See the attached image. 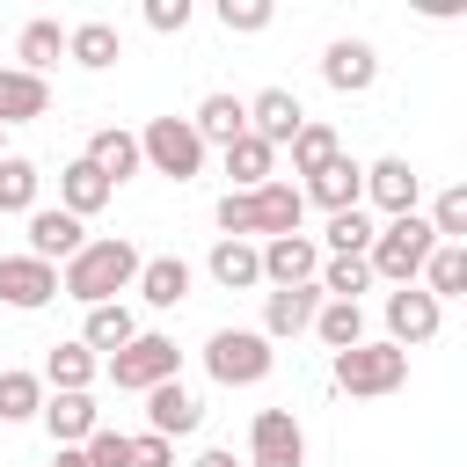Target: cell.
<instances>
[{"mask_svg":"<svg viewBox=\"0 0 467 467\" xmlns=\"http://www.w3.org/2000/svg\"><path fill=\"white\" fill-rule=\"evenodd\" d=\"M139 263H146V255H139L124 234H102V241H88L73 263H58V292L80 299V306H109L117 292L139 285Z\"/></svg>","mask_w":467,"mask_h":467,"instance_id":"cell-1","label":"cell"},{"mask_svg":"<svg viewBox=\"0 0 467 467\" xmlns=\"http://www.w3.org/2000/svg\"><path fill=\"white\" fill-rule=\"evenodd\" d=\"M299 219H306L299 182H263V190H226L219 197V241H248V234L277 241V234H299Z\"/></svg>","mask_w":467,"mask_h":467,"instance_id":"cell-2","label":"cell"},{"mask_svg":"<svg viewBox=\"0 0 467 467\" xmlns=\"http://www.w3.org/2000/svg\"><path fill=\"white\" fill-rule=\"evenodd\" d=\"M431 248H438L431 219H423V212H401V219H387V226L372 234L365 270H372V277H387V285H416V277H423V263H431Z\"/></svg>","mask_w":467,"mask_h":467,"instance_id":"cell-3","label":"cell"},{"mask_svg":"<svg viewBox=\"0 0 467 467\" xmlns=\"http://www.w3.org/2000/svg\"><path fill=\"white\" fill-rule=\"evenodd\" d=\"M328 379L350 401H379V394H394L409 379V350H394V343H350V350H336Z\"/></svg>","mask_w":467,"mask_h":467,"instance_id":"cell-4","label":"cell"},{"mask_svg":"<svg viewBox=\"0 0 467 467\" xmlns=\"http://www.w3.org/2000/svg\"><path fill=\"white\" fill-rule=\"evenodd\" d=\"M102 372H109V387H117V394H153L161 379H175V372H182V350H175V336L139 328L117 358H102Z\"/></svg>","mask_w":467,"mask_h":467,"instance_id":"cell-5","label":"cell"},{"mask_svg":"<svg viewBox=\"0 0 467 467\" xmlns=\"http://www.w3.org/2000/svg\"><path fill=\"white\" fill-rule=\"evenodd\" d=\"M270 365H277V350L263 328H212V343H204V372L219 387H263Z\"/></svg>","mask_w":467,"mask_h":467,"instance_id":"cell-6","label":"cell"},{"mask_svg":"<svg viewBox=\"0 0 467 467\" xmlns=\"http://www.w3.org/2000/svg\"><path fill=\"white\" fill-rule=\"evenodd\" d=\"M139 161L168 182H190V175H204V139L190 131V117H153L139 131Z\"/></svg>","mask_w":467,"mask_h":467,"instance_id":"cell-7","label":"cell"},{"mask_svg":"<svg viewBox=\"0 0 467 467\" xmlns=\"http://www.w3.org/2000/svg\"><path fill=\"white\" fill-rule=\"evenodd\" d=\"M241 467H306V431L292 409H255L248 423V460Z\"/></svg>","mask_w":467,"mask_h":467,"instance_id":"cell-8","label":"cell"},{"mask_svg":"<svg viewBox=\"0 0 467 467\" xmlns=\"http://www.w3.org/2000/svg\"><path fill=\"white\" fill-rule=\"evenodd\" d=\"M255 263H263V285L270 292H292V285H314L321 277V241L314 234H277V241L255 248Z\"/></svg>","mask_w":467,"mask_h":467,"instance_id":"cell-9","label":"cell"},{"mask_svg":"<svg viewBox=\"0 0 467 467\" xmlns=\"http://www.w3.org/2000/svg\"><path fill=\"white\" fill-rule=\"evenodd\" d=\"M438 321H445V306H438L423 285H394V292H387V343H394V350L431 343V336H438Z\"/></svg>","mask_w":467,"mask_h":467,"instance_id":"cell-10","label":"cell"},{"mask_svg":"<svg viewBox=\"0 0 467 467\" xmlns=\"http://www.w3.org/2000/svg\"><path fill=\"white\" fill-rule=\"evenodd\" d=\"M80 248H88V226H80L73 212H58V204H36V212H29V248H22V255H36V263L58 270V263H73Z\"/></svg>","mask_w":467,"mask_h":467,"instance_id":"cell-11","label":"cell"},{"mask_svg":"<svg viewBox=\"0 0 467 467\" xmlns=\"http://www.w3.org/2000/svg\"><path fill=\"white\" fill-rule=\"evenodd\" d=\"M51 299H58V270H51V263H36V255H0V306L36 314V306H51Z\"/></svg>","mask_w":467,"mask_h":467,"instance_id":"cell-12","label":"cell"},{"mask_svg":"<svg viewBox=\"0 0 467 467\" xmlns=\"http://www.w3.org/2000/svg\"><path fill=\"white\" fill-rule=\"evenodd\" d=\"M321 80H328L336 95H365V88L379 80V51H372L365 36H336V44L321 51Z\"/></svg>","mask_w":467,"mask_h":467,"instance_id":"cell-13","label":"cell"},{"mask_svg":"<svg viewBox=\"0 0 467 467\" xmlns=\"http://www.w3.org/2000/svg\"><path fill=\"white\" fill-rule=\"evenodd\" d=\"M299 197H306V204H321L328 219H336V212H358V204H365V168H358L350 153H336L321 175H306V182H299Z\"/></svg>","mask_w":467,"mask_h":467,"instance_id":"cell-14","label":"cell"},{"mask_svg":"<svg viewBox=\"0 0 467 467\" xmlns=\"http://www.w3.org/2000/svg\"><path fill=\"white\" fill-rule=\"evenodd\" d=\"M197 423H204V401H197L182 379H161V387L146 394V431H153V438L175 445V438H190Z\"/></svg>","mask_w":467,"mask_h":467,"instance_id":"cell-15","label":"cell"},{"mask_svg":"<svg viewBox=\"0 0 467 467\" xmlns=\"http://www.w3.org/2000/svg\"><path fill=\"white\" fill-rule=\"evenodd\" d=\"M80 161H88V168H95L109 190H117V182H131V175L146 168V161H139V131H124V124L88 131V153H80Z\"/></svg>","mask_w":467,"mask_h":467,"instance_id":"cell-16","label":"cell"},{"mask_svg":"<svg viewBox=\"0 0 467 467\" xmlns=\"http://www.w3.org/2000/svg\"><path fill=\"white\" fill-rule=\"evenodd\" d=\"M365 197H372L387 219H401V212H416V197H423V175H416L401 153H387V161H372V168H365Z\"/></svg>","mask_w":467,"mask_h":467,"instance_id":"cell-17","label":"cell"},{"mask_svg":"<svg viewBox=\"0 0 467 467\" xmlns=\"http://www.w3.org/2000/svg\"><path fill=\"white\" fill-rule=\"evenodd\" d=\"M299 124H306V109H299L292 88H263V95H248V131H255L263 146H292Z\"/></svg>","mask_w":467,"mask_h":467,"instance_id":"cell-18","label":"cell"},{"mask_svg":"<svg viewBox=\"0 0 467 467\" xmlns=\"http://www.w3.org/2000/svg\"><path fill=\"white\" fill-rule=\"evenodd\" d=\"M44 431H51V445H88L95 431H102V409H95V394H44Z\"/></svg>","mask_w":467,"mask_h":467,"instance_id":"cell-19","label":"cell"},{"mask_svg":"<svg viewBox=\"0 0 467 467\" xmlns=\"http://www.w3.org/2000/svg\"><path fill=\"white\" fill-rule=\"evenodd\" d=\"M321 314V285H292V292H270L263 299V336L285 343V336H306Z\"/></svg>","mask_w":467,"mask_h":467,"instance_id":"cell-20","label":"cell"},{"mask_svg":"<svg viewBox=\"0 0 467 467\" xmlns=\"http://www.w3.org/2000/svg\"><path fill=\"white\" fill-rule=\"evenodd\" d=\"M36 117H51V80H36L22 66H0V131L7 124H36Z\"/></svg>","mask_w":467,"mask_h":467,"instance_id":"cell-21","label":"cell"},{"mask_svg":"<svg viewBox=\"0 0 467 467\" xmlns=\"http://www.w3.org/2000/svg\"><path fill=\"white\" fill-rule=\"evenodd\" d=\"M66 58H73V66H88V73H109V66L124 58V36H117V22H102V15L73 22V29H66Z\"/></svg>","mask_w":467,"mask_h":467,"instance_id":"cell-22","label":"cell"},{"mask_svg":"<svg viewBox=\"0 0 467 467\" xmlns=\"http://www.w3.org/2000/svg\"><path fill=\"white\" fill-rule=\"evenodd\" d=\"M51 394H88L95 379H102V358L88 350V343H51V358H44V372H36Z\"/></svg>","mask_w":467,"mask_h":467,"instance_id":"cell-23","label":"cell"},{"mask_svg":"<svg viewBox=\"0 0 467 467\" xmlns=\"http://www.w3.org/2000/svg\"><path fill=\"white\" fill-rule=\"evenodd\" d=\"M131 292H139L146 306H161V314H168V306H182V299H190V263H182V255H146Z\"/></svg>","mask_w":467,"mask_h":467,"instance_id":"cell-24","label":"cell"},{"mask_svg":"<svg viewBox=\"0 0 467 467\" xmlns=\"http://www.w3.org/2000/svg\"><path fill=\"white\" fill-rule=\"evenodd\" d=\"M190 131H197L204 146H234V139L248 131V102H241V95H204V102L190 109Z\"/></svg>","mask_w":467,"mask_h":467,"instance_id":"cell-25","label":"cell"},{"mask_svg":"<svg viewBox=\"0 0 467 467\" xmlns=\"http://www.w3.org/2000/svg\"><path fill=\"white\" fill-rule=\"evenodd\" d=\"M109 197H117V190H109V182H102L88 161H66V168H58V212H73L80 226H88V219H95Z\"/></svg>","mask_w":467,"mask_h":467,"instance_id":"cell-26","label":"cell"},{"mask_svg":"<svg viewBox=\"0 0 467 467\" xmlns=\"http://www.w3.org/2000/svg\"><path fill=\"white\" fill-rule=\"evenodd\" d=\"M131 336H139V314H131L124 299H109V306H88V321H80V343H88L95 358H117Z\"/></svg>","mask_w":467,"mask_h":467,"instance_id":"cell-27","label":"cell"},{"mask_svg":"<svg viewBox=\"0 0 467 467\" xmlns=\"http://www.w3.org/2000/svg\"><path fill=\"white\" fill-rule=\"evenodd\" d=\"M15 58H22V73H51L58 58H66V29L51 22V15H36V22H22V36H15Z\"/></svg>","mask_w":467,"mask_h":467,"instance_id":"cell-28","label":"cell"},{"mask_svg":"<svg viewBox=\"0 0 467 467\" xmlns=\"http://www.w3.org/2000/svg\"><path fill=\"white\" fill-rule=\"evenodd\" d=\"M226 175H234V190H263V182H277V146H263L255 131H241V139L226 146Z\"/></svg>","mask_w":467,"mask_h":467,"instance_id":"cell-29","label":"cell"},{"mask_svg":"<svg viewBox=\"0 0 467 467\" xmlns=\"http://www.w3.org/2000/svg\"><path fill=\"white\" fill-rule=\"evenodd\" d=\"M416 285H423V292H431L438 306H445V299H467V248H460V241H438Z\"/></svg>","mask_w":467,"mask_h":467,"instance_id":"cell-30","label":"cell"},{"mask_svg":"<svg viewBox=\"0 0 467 467\" xmlns=\"http://www.w3.org/2000/svg\"><path fill=\"white\" fill-rule=\"evenodd\" d=\"M204 270H212V277H219L226 292H255V285H263V263H255V241H219Z\"/></svg>","mask_w":467,"mask_h":467,"instance_id":"cell-31","label":"cell"},{"mask_svg":"<svg viewBox=\"0 0 467 467\" xmlns=\"http://www.w3.org/2000/svg\"><path fill=\"white\" fill-rule=\"evenodd\" d=\"M36 182H44V175H36V161L0 153V219H15V212L29 219V212H36Z\"/></svg>","mask_w":467,"mask_h":467,"instance_id":"cell-32","label":"cell"},{"mask_svg":"<svg viewBox=\"0 0 467 467\" xmlns=\"http://www.w3.org/2000/svg\"><path fill=\"white\" fill-rule=\"evenodd\" d=\"M336 153H343V139H336L328 124H314V117H306V124L292 131V175H321Z\"/></svg>","mask_w":467,"mask_h":467,"instance_id":"cell-33","label":"cell"},{"mask_svg":"<svg viewBox=\"0 0 467 467\" xmlns=\"http://www.w3.org/2000/svg\"><path fill=\"white\" fill-rule=\"evenodd\" d=\"M321 299H350L358 306V292H372V270H365V255H321Z\"/></svg>","mask_w":467,"mask_h":467,"instance_id":"cell-34","label":"cell"},{"mask_svg":"<svg viewBox=\"0 0 467 467\" xmlns=\"http://www.w3.org/2000/svg\"><path fill=\"white\" fill-rule=\"evenodd\" d=\"M314 336H321L328 350H350V343H365V314H358L350 299H321V314H314Z\"/></svg>","mask_w":467,"mask_h":467,"instance_id":"cell-35","label":"cell"},{"mask_svg":"<svg viewBox=\"0 0 467 467\" xmlns=\"http://www.w3.org/2000/svg\"><path fill=\"white\" fill-rule=\"evenodd\" d=\"M44 409V379L36 372H7L0 365V423H29Z\"/></svg>","mask_w":467,"mask_h":467,"instance_id":"cell-36","label":"cell"},{"mask_svg":"<svg viewBox=\"0 0 467 467\" xmlns=\"http://www.w3.org/2000/svg\"><path fill=\"white\" fill-rule=\"evenodd\" d=\"M372 234H379V226H372L365 212H336L321 241H328V255H365V248H372Z\"/></svg>","mask_w":467,"mask_h":467,"instance_id":"cell-37","label":"cell"},{"mask_svg":"<svg viewBox=\"0 0 467 467\" xmlns=\"http://www.w3.org/2000/svg\"><path fill=\"white\" fill-rule=\"evenodd\" d=\"M431 234L467 248V190H460V182H452V190H438V204H431Z\"/></svg>","mask_w":467,"mask_h":467,"instance_id":"cell-38","label":"cell"},{"mask_svg":"<svg viewBox=\"0 0 467 467\" xmlns=\"http://www.w3.org/2000/svg\"><path fill=\"white\" fill-rule=\"evenodd\" d=\"M219 22H226L234 36H263V29L277 22V7H270V0H219Z\"/></svg>","mask_w":467,"mask_h":467,"instance_id":"cell-39","label":"cell"},{"mask_svg":"<svg viewBox=\"0 0 467 467\" xmlns=\"http://www.w3.org/2000/svg\"><path fill=\"white\" fill-rule=\"evenodd\" d=\"M80 460H88V467H131V438L102 423V431H95V438L80 445Z\"/></svg>","mask_w":467,"mask_h":467,"instance_id":"cell-40","label":"cell"},{"mask_svg":"<svg viewBox=\"0 0 467 467\" xmlns=\"http://www.w3.org/2000/svg\"><path fill=\"white\" fill-rule=\"evenodd\" d=\"M190 22V0H146V29H161V36H175Z\"/></svg>","mask_w":467,"mask_h":467,"instance_id":"cell-41","label":"cell"},{"mask_svg":"<svg viewBox=\"0 0 467 467\" xmlns=\"http://www.w3.org/2000/svg\"><path fill=\"white\" fill-rule=\"evenodd\" d=\"M131 467H175V445L153 438V431H139V438H131Z\"/></svg>","mask_w":467,"mask_h":467,"instance_id":"cell-42","label":"cell"},{"mask_svg":"<svg viewBox=\"0 0 467 467\" xmlns=\"http://www.w3.org/2000/svg\"><path fill=\"white\" fill-rule=\"evenodd\" d=\"M190 467H241V460H234V452H226V445H212V452H197V460H190Z\"/></svg>","mask_w":467,"mask_h":467,"instance_id":"cell-43","label":"cell"},{"mask_svg":"<svg viewBox=\"0 0 467 467\" xmlns=\"http://www.w3.org/2000/svg\"><path fill=\"white\" fill-rule=\"evenodd\" d=\"M51 467H88V460H80V445H58V460H51Z\"/></svg>","mask_w":467,"mask_h":467,"instance_id":"cell-44","label":"cell"}]
</instances>
